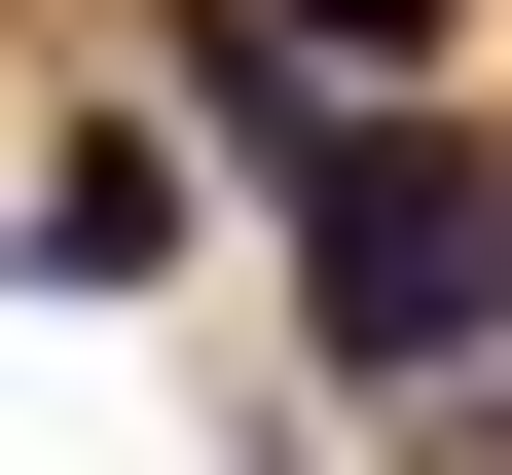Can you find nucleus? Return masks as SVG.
<instances>
[{"label":"nucleus","mask_w":512,"mask_h":475,"mask_svg":"<svg viewBox=\"0 0 512 475\" xmlns=\"http://www.w3.org/2000/svg\"><path fill=\"white\" fill-rule=\"evenodd\" d=\"M256 220H293V329L366 402H512V110H293Z\"/></svg>","instance_id":"nucleus-1"},{"label":"nucleus","mask_w":512,"mask_h":475,"mask_svg":"<svg viewBox=\"0 0 512 475\" xmlns=\"http://www.w3.org/2000/svg\"><path fill=\"white\" fill-rule=\"evenodd\" d=\"M0 256H37V293H147V256H183V147H147V110H74V147H37V220H0Z\"/></svg>","instance_id":"nucleus-2"},{"label":"nucleus","mask_w":512,"mask_h":475,"mask_svg":"<svg viewBox=\"0 0 512 475\" xmlns=\"http://www.w3.org/2000/svg\"><path fill=\"white\" fill-rule=\"evenodd\" d=\"M403 439H439V475H512V402H403Z\"/></svg>","instance_id":"nucleus-3"}]
</instances>
